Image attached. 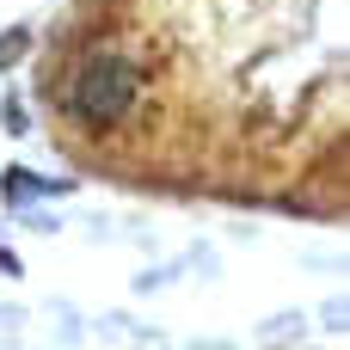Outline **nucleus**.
Segmentation results:
<instances>
[{"mask_svg": "<svg viewBox=\"0 0 350 350\" xmlns=\"http://www.w3.org/2000/svg\"><path fill=\"white\" fill-rule=\"evenodd\" d=\"M123 25L148 55L142 142L185 111L197 154L258 178L345 154V0H135Z\"/></svg>", "mask_w": 350, "mask_h": 350, "instance_id": "nucleus-1", "label": "nucleus"}, {"mask_svg": "<svg viewBox=\"0 0 350 350\" xmlns=\"http://www.w3.org/2000/svg\"><path fill=\"white\" fill-rule=\"evenodd\" d=\"M62 123H74L92 148H135L148 123V55L142 37L117 18L111 31L86 37L62 80Z\"/></svg>", "mask_w": 350, "mask_h": 350, "instance_id": "nucleus-2", "label": "nucleus"}]
</instances>
